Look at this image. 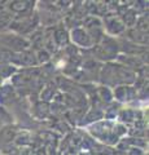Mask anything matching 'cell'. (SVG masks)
I'll use <instances>...</instances> for the list:
<instances>
[{
    "label": "cell",
    "mask_w": 149,
    "mask_h": 155,
    "mask_svg": "<svg viewBox=\"0 0 149 155\" xmlns=\"http://www.w3.org/2000/svg\"><path fill=\"white\" fill-rule=\"evenodd\" d=\"M0 43L4 45V49L8 48L12 53H21L30 47V41L21 35H2Z\"/></svg>",
    "instance_id": "1"
},
{
    "label": "cell",
    "mask_w": 149,
    "mask_h": 155,
    "mask_svg": "<svg viewBox=\"0 0 149 155\" xmlns=\"http://www.w3.org/2000/svg\"><path fill=\"white\" fill-rule=\"evenodd\" d=\"M38 22L36 17H27L22 16V18H18L16 21L11 22V28H13L14 31L20 32V34H26L34 30V27Z\"/></svg>",
    "instance_id": "2"
},
{
    "label": "cell",
    "mask_w": 149,
    "mask_h": 155,
    "mask_svg": "<svg viewBox=\"0 0 149 155\" xmlns=\"http://www.w3.org/2000/svg\"><path fill=\"white\" fill-rule=\"evenodd\" d=\"M71 39H73V41L79 47H92L93 45V43L91 40L87 31L80 27L74 28V30L71 31Z\"/></svg>",
    "instance_id": "3"
},
{
    "label": "cell",
    "mask_w": 149,
    "mask_h": 155,
    "mask_svg": "<svg viewBox=\"0 0 149 155\" xmlns=\"http://www.w3.org/2000/svg\"><path fill=\"white\" fill-rule=\"evenodd\" d=\"M105 27L113 35H119V34L126 31V26L123 25V22L115 17H108L105 19Z\"/></svg>",
    "instance_id": "4"
},
{
    "label": "cell",
    "mask_w": 149,
    "mask_h": 155,
    "mask_svg": "<svg viewBox=\"0 0 149 155\" xmlns=\"http://www.w3.org/2000/svg\"><path fill=\"white\" fill-rule=\"evenodd\" d=\"M12 60H14L17 64H20L22 66H35V65H38L35 54L30 51H23L21 53H16V57L12 58Z\"/></svg>",
    "instance_id": "5"
},
{
    "label": "cell",
    "mask_w": 149,
    "mask_h": 155,
    "mask_svg": "<svg viewBox=\"0 0 149 155\" xmlns=\"http://www.w3.org/2000/svg\"><path fill=\"white\" fill-rule=\"evenodd\" d=\"M126 35H127V40L134 43V44H147L148 43V32H141L139 31L137 28L135 27H131L126 31Z\"/></svg>",
    "instance_id": "6"
},
{
    "label": "cell",
    "mask_w": 149,
    "mask_h": 155,
    "mask_svg": "<svg viewBox=\"0 0 149 155\" xmlns=\"http://www.w3.org/2000/svg\"><path fill=\"white\" fill-rule=\"evenodd\" d=\"M118 49H122L124 53H126L127 56H132V57H137L139 54H141V53H144L147 49L141 45H137V44H134V43L131 41H122V43H119L118 44Z\"/></svg>",
    "instance_id": "7"
},
{
    "label": "cell",
    "mask_w": 149,
    "mask_h": 155,
    "mask_svg": "<svg viewBox=\"0 0 149 155\" xmlns=\"http://www.w3.org/2000/svg\"><path fill=\"white\" fill-rule=\"evenodd\" d=\"M32 7H34V3L26 2V0H16V2L9 3V9L13 13H17V14H25L27 12H30Z\"/></svg>",
    "instance_id": "8"
},
{
    "label": "cell",
    "mask_w": 149,
    "mask_h": 155,
    "mask_svg": "<svg viewBox=\"0 0 149 155\" xmlns=\"http://www.w3.org/2000/svg\"><path fill=\"white\" fill-rule=\"evenodd\" d=\"M114 96H115V98H118L121 101H130L135 97V89L128 85H119L115 88Z\"/></svg>",
    "instance_id": "9"
},
{
    "label": "cell",
    "mask_w": 149,
    "mask_h": 155,
    "mask_svg": "<svg viewBox=\"0 0 149 155\" xmlns=\"http://www.w3.org/2000/svg\"><path fill=\"white\" fill-rule=\"evenodd\" d=\"M84 30L90 32V31H99V30H103V22L100 21L97 17H87L84 19Z\"/></svg>",
    "instance_id": "10"
},
{
    "label": "cell",
    "mask_w": 149,
    "mask_h": 155,
    "mask_svg": "<svg viewBox=\"0 0 149 155\" xmlns=\"http://www.w3.org/2000/svg\"><path fill=\"white\" fill-rule=\"evenodd\" d=\"M92 52H93V54H95L96 57L100 58V60H112V58L115 57V53L110 52L109 49H107V48L103 47L101 44L93 45Z\"/></svg>",
    "instance_id": "11"
},
{
    "label": "cell",
    "mask_w": 149,
    "mask_h": 155,
    "mask_svg": "<svg viewBox=\"0 0 149 155\" xmlns=\"http://www.w3.org/2000/svg\"><path fill=\"white\" fill-rule=\"evenodd\" d=\"M119 61L122 64L130 69H140L143 66V62L140 61L139 57H132V56H121L119 57Z\"/></svg>",
    "instance_id": "12"
},
{
    "label": "cell",
    "mask_w": 149,
    "mask_h": 155,
    "mask_svg": "<svg viewBox=\"0 0 149 155\" xmlns=\"http://www.w3.org/2000/svg\"><path fill=\"white\" fill-rule=\"evenodd\" d=\"M53 39H55L56 44L59 45V47L68 45V43H69V34L66 32L64 28H57V30L55 31Z\"/></svg>",
    "instance_id": "13"
},
{
    "label": "cell",
    "mask_w": 149,
    "mask_h": 155,
    "mask_svg": "<svg viewBox=\"0 0 149 155\" xmlns=\"http://www.w3.org/2000/svg\"><path fill=\"white\" fill-rule=\"evenodd\" d=\"M123 25L124 26H128L131 28L132 26H135V22H136V13L134 9H128L123 13Z\"/></svg>",
    "instance_id": "14"
},
{
    "label": "cell",
    "mask_w": 149,
    "mask_h": 155,
    "mask_svg": "<svg viewBox=\"0 0 149 155\" xmlns=\"http://www.w3.org/2000/svg\"><path fill=\"white\" fill-rule=\"evenodd\" d=\"M12 96H13L12 87H3L0 89V101L2 102H7L9 98H12Z\"/></svg>",
    "instance_id": "15"
},
{
    "label": "cell",
    "mask_w": 149,
    "mask_h": 155,
    "mask_svg": "<svg viewBox=\"0 0 149 155\" xmlns=\"http://www.w3.org/2000/svg\"><path fill=\"white\" fill-rule=\"evenodd\" d=\"M135 28L141 32H148V17H140L136 19Z\"/></svg>",
    "instance_id": "16"
},
{
    "label": "cell",
    "mask_w": 149,
    "mask_h": 155,
    "mask_svg": "<svg viewBox=\"0 0 149 155\" xmlns=\"http://www.w3.org/2000/svg\"><path fill=\"white\" fill-rule=\"evenodd\" d=\"M12 122L11 115L8 114V111L5 109L0 107V127H4V125H8Z\"/></svg>",
    "instance_id": "17"
},
{
    "label": "cell",
    "mask_w": 149,
    "mask_h": 155,
    "mask_svg": "<svg viewBox=\"0 0 149 155\" xmlns=\"http://www.w3.org/2000/svg\"><path fill=\"white\" fill-rule=\"evenodd\" d=\"M14 136H16V130H14L13 128H4L3 129V132L0 133V137H3V140L5 142H9V141H12V140L14 138Z\"/></svg>",
    "instance_id": "18"
},
{
    "label": "cell",
    "mask_w": 149,
    "mask_h": 155,
    "mask_svg": "<svg viewBox=\"0 0 149 155\" xmlns=\"http://www.w3.org/2000/svg\"><path fill=\"white\" fill-rule=\"evenodd\" d=\"M12 22V16L7 12H2L0 13V28H3L4 26L11 25Z\"/></svg>",
    "instance_id": "19"
},
{
    "label": "cell",
    "mask_w": 149,
    "mask_h": 155,
    "mask_svg": "<svg viewBox=\"0 0 149 155\" xmlns=\"http://www.w3.org/2000/svg\"><path fill=\"white\" fill-rule=\"evenodd\" d=\"M36 57V61L38 62H43V64H44V62H47L48 60H49V53H48L47 51H43V49H40L39 52H38V54L35 56Z\"/></svg>",
    "instance_id": "20"
},
{
    "label": "cell",
    "mask_w": 149,
    "mask_h": 155,
    "mask_svg": "<svg viewBox=\"0 0 149 155\" xmlns=\"http://www.w3.org/2000/svg\"><path fill=\"white\" fill-rule=\"evenodd\" d=\"M100 96H101V98L104 101L112 100V93H110V91L107 88V87H101V88H100Z\"/></svg>",
    "instance_id": "21"
},
{
    "label": "cell",
    "mask_w": 149,
    "mask_h": 155,
    "mask_svg": "<svg viewBox=\"0 0 149 155\" xmlns=\"http://www.w3.org/2000/svg\"><path fill=\"white\" fill-rule=\"evenodd\" d=\"M130 155H143V153H141V150L140 149H131L130 150Z\"/></svg>",
    "instance_id": "22"
},
{
    "label": "cell",
    "mask_w": 149,
    "mask_h": 155,
    "mask_svg": "<svg viewBox=\"0 0 149 155\" xmlns=\"http://www.w3.org/2000/svg\"><path fill=\"white\" fill-rule=\"evenodd\" d=\"M46 92H48V93H49V97L52 96V94H53V92H55V89H51L49 88V87H47V88H46ZM43 98H44V100H48V96L47 94H44V96H42V100Z\"/></svg>",
    "instance_id": "23"
}]
</instances>
